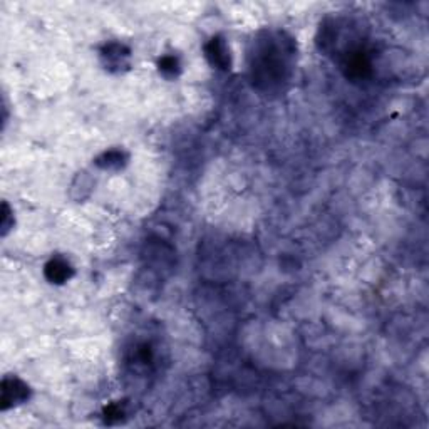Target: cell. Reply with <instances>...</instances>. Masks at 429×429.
<instances>
[{"instance_id":"cell-1","label":"cell","mask_w":429,"mask_h":429,"mask_svg":"<svg viewBox=\"0 0 429 429\" xmlns=\"http://www.w3.org/2000/svg\"><path fill=\"white\" fill-rule=\"evenodd\" d=\"M292 54L289 41L282 36H268L262 42H256L255 52L252 54V72L255 82L265 89L280 86L289 76Z\"/></svg>"},{"instance_id":"cell-2","label":"cell","mask_w":429,"mask_h":429,"mask_svg":"<svg viewBox=\"0 0 429 429\" xmlns=\"http://www.w3.org/2000/svg\"><path fill=\"white\" fill-rule=\"evenodd\" d=\"M29 399V388L17 377H6L2 381V408L9 409Z\"/></svg>"},{"instance_id":"cell-3","label":"cell","mask_w":429,"mask_h":429,"mask_svg":"<svg viewBox=\"0 0 429 429\" xmlns=\"http://www.w3.org/2000/svg\"><path fill=\"white\" fill-rule=\"evenodd\" d=\"M129 49L120 44V42H111V44L104 45L101 51L102 63H104L106 69L113 72H120L122 67L129 66Z\"/></svg>"},{"instance_id":"cell-4","label":"cell","mask_w":429,"mask_h":429,"mask_svg":"<svg viewBox=\"0 0 429 429\" xmlns=\"http://www.w3.org/2000/svg\"><path fill=\"white\" fill-rule=\"evenodd\" d=\"M205 51L206 57H208V60L214 67L223 69V71L230 69V51L227 47V42L221 39V37H213V39L206 44Z\"/></svg>"},{"instance_id":"cell-5","label":"cell","mask_w":429,"mask_h":429,"mask_svg":"<svg viewBox=\"0 0 429 429\" xmlns=\"http://www.w3.org/2000/svg\"><path fill=\"white\" fill-rule=\"evenodd\" d=\"M45 278L51 283H64L74 275L71 263L64 258H52L51 262L45 265Z\"/></svg>"},{"instance_id":"cell-6","label":"cell","mask_w":429,"mask_h":429,"mask_svg":"<svg viewBox=\"0 0 429 429\" xmlns=\"http://www.w3.org/2000/svg\"><path fill=\"white\" fill-rule=\"evenodd\" d=\"M126 160L128 158H126L124 151L111 149V151H106L104 155L99 156L96 164H98L99 168H102V170H118V168H121L122 164L126 163Z\"/></svg>"},{"instance_id":"cell-7","label":"cell","mask_w":429,"mask_h":429,"mask_svg":"<svg viewBox=\"0 0 429 429\" xmlns=\"http://www.w3.org/2000/svg\"><path fill=\"white\" fill-rule=\"evenodd\" d=\"M158 67H160V72L164 76V78H176V74L179 72V63H178V59L173 56L161 57Z\"/></svg>"},{"instance_id":"cell-8","label":"cell","mask_w":429,"mask_h":429,"mask_svg":"<svg viewBox=\"0 0 429 429\" xmlns=\"http://www.w3.org/2000/svg\"><path fill=\"white\" fill-rule=\"evenodd\" d=\"M122 416H124V409L120 404H111L109 408H106L104 411V419L106 423H116V421H121Z\"/></svg>"}]
</instances>
